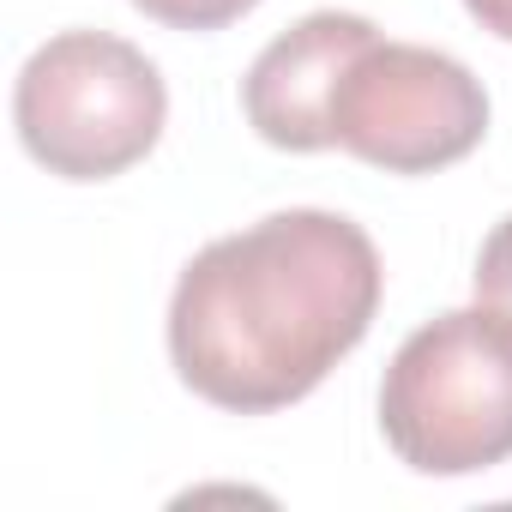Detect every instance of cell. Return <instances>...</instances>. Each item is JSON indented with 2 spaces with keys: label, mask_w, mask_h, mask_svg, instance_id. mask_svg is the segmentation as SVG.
<instances>
[{
  "label": "cell",
  "mask_w": 512,
  "mask_h": 512,
  "mask_svg": "<svg viewBox=\"0 0 512 512\" xmlns=\"http://www.w3.org/2000/svg\"><path fill=\"white\" fill-rule=\"evenodd\" d=\"M380 253L338 211H272L199 247L169 296V362L229 416L302 404L374 326Z\"/></svg>",
  "instance_id": "6da1fadb"
},
{
  "label": "cell",
  "mask_w": 512,
  "mask_h": 512,
  "mask_svg": "<svg viewBox=\"0 0 512 512\" xmlns=\"http://www.w3.org/2000/svg\"><path fill=\"white\" fill-rule=\"evenodd\" d=\"M380 434L416 476H476L512 458V320L452 308L416 326L380 380Z\"/></svg>",
  "instance_id": "7a4b0ae2"
},
{
  "label": "cell",
  "mask_w": 512,
  "mask_h": 512,
  "mask_svg": "<svg viewBox=\"0 0 512 512\" xmlns=\"http://www.w3.org/2000/svg\"><path fill=\"white\" fill-rule=\"evenodd\" d=\"M13 121L25 151L61 181H115L163 139V73L109 31L49 37L13 85Z\"/></svg>",
  "instance_id": "3957f363"
},
{
  "label": "cell",
  "mask_w": 512,
  "mask_h": 512,
  "mask_svg": "<svg viewBox=\"0 0 512 512\" xmlns=\"http://www.w3.org/2000/svg\"><path fill=\"white\" fill-rule=\"evenodd\" d=\"M488 133L482 79L422 43L374 37L356 49L332 91V145L386 169V175H434L464 163Z\"/></svg>",
  "instance_id": "277c9868"
},
{
  "label": "cell",
  "mask_w": 512,
  "mask_h": 512,
  "mask_svg": "<svg viewBox=\"0 0 512 512\" xmlns=\"http://www.w3.org/2000/svg\"><path fill=\"white\" fill-rule=\"evenodd\" d=\"M374 37L362 13H308L290 25L241 79L247 127L278 151H332V91Z\"/></svg>",
  "instance_id": "5b68a950"
},
{
  "label": "cell",
  "mask_w": 512,
  "mask_h": 512,
  "mask_svg": "<svg viewBox=\"0 0 512 512\" xmlns=\"http://www.w3.org/2000/svg\"><path fill=\"white\" fill-rule=\"evenodd\" d=\"M133 7L169 31H223V25L247 19L260 0H133Z\"/></svg>",
  "instance_id": "8992f818"
},
{
  "label": "cell",
  "mask_w": 512,
  "mask_h": 512,
  "mask_svg": "<svg viewBox=\"0 0 512 512\" xmlns=\"http://www.w3.org/2000/svg\"><path fill=\"white\" fill-rule=\"evenodd\" d=\"M476 302L512 320V217H500L476 253Z\"/></svg>",
  "instance_id": "52a82bcc"
},
{
  "label": "cell",
  "mask_w": 512,
  "mask_h": 512,
  "mask_svg": "<svg viewBox=\"0 0 512 512\" xmlns=\"http://www.w3.org/2000/svg\"><path fill=\"white\" fill-rule=\"evenodd\" d=\"M464 13H470L482 31H494L500 43H512V0H464Z\"/></svg>",
  "instance_id": "ba28073f"
}]
</instances>
